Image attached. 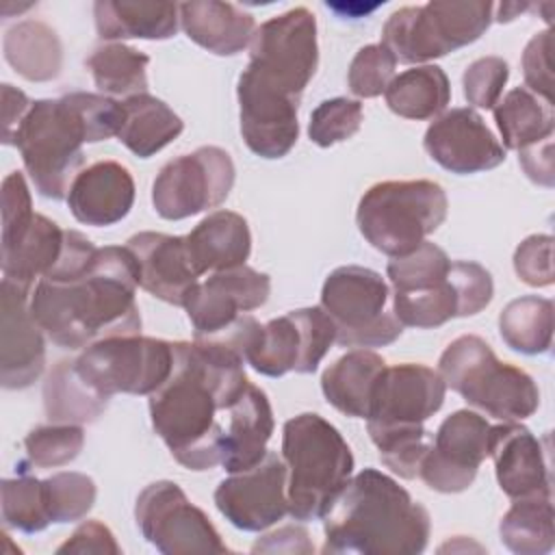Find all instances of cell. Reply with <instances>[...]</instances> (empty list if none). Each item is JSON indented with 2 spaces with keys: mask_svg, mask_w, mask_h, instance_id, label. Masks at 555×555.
I'll list each match as a JSON object with an SVG mask.
<instances>
[{
  "mask_svg": "<svg viewBox=\"0 0 555 555\" xmlns=\"http://www.w3.org/2000/svg\"><path fill=\"white\" fill-rule=\"evenodd\" d=\"M169 377L150 395L154 431L189 470L221 464L225 414L249 386L243 356L215 340H176Z\"/></svg>",
  "mask_w": 555,
  "mask_h": 555,
  "instance_id": "obj_1",
  "label": "cell"
},
{
  "mask_svg": "<svg viewBox=\"0 0 555 555\" xmlns=\"http://www.w3.org/2000/svg\"><path fill=\"white\" fill-rule=\"evenodd\" d=\"M137 286L132 251L106 245L69 273L41 278L30 293V312L52 343L85 349L108 336L141 334Z\"/></svg>",
  "mask_w": 555,
  "mask_h": 555,
  "instance_id": "obj_2",
  "label": "cell"
},
{
  "mask_svg": "<svg viewBox=\"0 0 555 555\" xmlns=\"http://www.w3.org/2000/svg\"><path fill=\"white\" fill-rule=\"evenodd\" d=\"M121 121V102L74 91L56 100H35L11 145L20 150L35 191L48 199H63L82 171V145L117 137Z\"/></svg>",
  "mask_w": 555,
  "mask_h": 555,
  "instance_id": "obj_3",
  "label": "cell"
},
{
  "mask_svg": "<svg viewBox=\"0 0 555 555\" xmlns=\"http://www.w3.org/2000/svg\"><path fill=\"white\" fill-rule=\"evenodd\" d=\"M323 518V553L416 555L431 531L429 512L377 468L353 475Z\"/></svg>",
  "mask_w": 555,
  "mask_h": 555,
  "instance_id": "obj_4",
  "label": "cell"
},
{
  "mask_svg": "<svg viewBox=\"0 0 555 555\" xmlns=\"http://www.w3.org/2000/svg\"><path fill=\"white\" fill-rule=\"evenodd\" d=\"M447 386L438 371L403 362L384 366L366 414V429L382 462L401 479L418 477V466L431 444L425 421L444 403Z\"/></svg>",
  "mask_w": 555,
  "mask_h": 555,
  "instance_id": "obj_5",
  "label": "cell"
},
{
  "mask_svg": "<svg viewBox=\"0 0 555 555\" xmlns=\"http://www.w3.org/2000/svg\"><path fill=\"white\" fill-rule=\"evenodd\" d=\"M288 514L295 520L323 518L353 473V453L343 434L323 416L304 412L284 423Z\"/></svg>",
  "mask_w": 555,
  "mask_h": 555,
  "instance_id": "obj_6",
  "label": "cell"
},
{
  "mask_svg": "<svg viewBox=\"0 0 555 555\" xmlns=\"http://www.w3.org/2000/svg\"><path fill=\"white\" fill-rule=\"evenodd\" d=\"M438 373L451 390L468 405L499 421L529 418L540 405V390L533 377L507 362H501L490 345L475 336H457L442 351Z\"/></svg>",
  "mask_w": 555,
  "mask_h": 555,
  "instance_id": "obj_7",
  "label": "cell"
},
{
  "mask_svg": "<svg viewBox=\"0 0 555 555\" xmlns=\"http://www.w3.org/2000/svg\"><path fill=\"white\" fill-rule=\"evenodd\" d=\"M447 193L431 180H386L360 197L356 223L377 251L397 258L414 251L447 219Z\"/></svg>",
  "mask_w": 555,
  "mask_h": 555,
  "instance_id": "obj_8",
  "label": "cell"
},
{
  "mask_svg": "<svg viewBox=\"0 0 555 555\" xmlns=\"http://www.w3.org/2000/svg\"><path fill=\"white\" fill-rule=\"evenodd\" d=\"M494 20L486 0H434L397 9L382 28V43L401 63H425L477 41Z\"/></svg>",
  "mask_w": 555,
  "mask_h": 555,
  "instance_id": "obj_9",
  "label": "cell"
},
{
  "mask_svg": "<svg viewBox=\"0 0 555 555\" xmlns=\"http://www.w3.org/2000/svg\"><path fill=\"white\" fill-rule=\"evenodd\" d=\"M319 65L317 20L306 7H295L262 22L249 43V63L241 76L301 100Z\"/></svg>",
  "mask_w": 555,
  "mask_h": 555,
  "instance_id": "obj_10",
  "label": "cell"
},
{
  "mask_svg": "<svg viewBox=\"0 0 555 555\" xmlns=\"http://www.w3.org/2000/svg\"><path fill=\"white\" fill-rule=\"evenodd\" d=\"M388 286L366 267L347 264L334 269L321 288V308L336 327L340 347H384L395 343L403 325L386 310Z\"/></svg>",
  "mask_w": 555,
  "mask_h": 555,
  "instance_id": "obj_11",
  "label": "cell"
},
{
  "mask_svg": "<svg viewBox=\"0 0 555 555\" xmlns=\"http://www.w3.org/2000/svg\"><path fill=\"white\" fill-rule=\"evenodd\" d=\"M171 364V343L141 334L102 338L74 360L78 377L104 399L117 392L152 395L169 377Z\"/></svg>",
  "mask_w": 555,
  "mask_h": 555,
  "instance_id": "obj_12",
  "label": "cell"
},
{
  "mask_svg": "<svg viewBox=\"0 0 555 555\" xmlns=\"http://www.w3.org/2000/svg\"><path fill=\"white\" fill-rule=\"evenodd\" d=\"M65 230L52 219L33 212L24 173L11 171L2 180V278L33 288L59 260Z\"/></svg>",
  "mask_w": 555,
  "mask_h": 555,
  "instance_id": "obj_13",
  "label": "cell"
},
{
  "mask_svg": "<svg viewBox=\"0 0 555 555\" xmlns=\"http://www.w3.org/2000/svg\"><path fill=\"white\" fill-rule=\"evenodd\" d=\"M234 163L217 145H202L160 167L152 184L154 210L180 221L223 204L234 186Z\"/></svg>",
  "mask_w": 555,
  "mask_h": 555,
  "instance_id": "obj_14",
  "label": "cell"
},
{
  "mask_svg": "<svg viewBox=\"0 0 555 555\" xmlns=\"http://www.w3.org/2000/svg\"><path fill=\"white\" fill-rule=\"evenodd\" d=\"M134 518L141 535L167 555L225 553L210 518L189 501L176 481H154L139 496Z\"/></svg>",
  "mask_w": 555,
  "mask_h": 555,
  "instance_id": "obj_15",
  "label": "cell"
},
{
  "mask_svg": "<svg viewBox=\"0 0 555 555\" xmlns=\"http://www.w3.org/2000/svg\"><path fill=\"white\" fill-rule=\"evenodd\" d=\"M334 343L336 327L327 312L321 306L299 308L264 323L245 362L267 377L314 373Z\"/></svg>",
  "mask_w": 555,
  "mask_h": 555,
  "instance_id": "obj_16",
  "label": "cell"
},
{
  "mask_svg": "<svg viewBox=\"0 0 555 555\" xmlns=\"http://www.w3.org/2000/svg\"><path fill=\"white\" fill-rule=\"evenodd\" d=\"M494 295L492 275L473 260H453L449 275L431 288L395 293L392 312L401 325L431 330L451 319L481 312Z\"/></svg>",
  "mask_w": 555,
  "mask_h": 555,
  "instance_id": "obj_17",
  "label": "cell"
},
{
  "mask_svg": "<svg viewBox=\"0 0 555 555\" xmlns=\"http://www.w3.org/2000/svg\"><path fill=\"white\" fill-rule=\"evenodd\" d=\"M490 427L492 425L473 410L449 414L440 423L418 466V477L425 486L444 494L464 492L488 457Z\"/></svg>",
  "mask_w": 555,
  "mask_h": 555,
  "instance_id": "obj_18",
  "label": "cell"
},
{
  "mask_svg": "<svg viewBox=\"0 0 555 555\" xmlns=\"http://www.w3.org/2000/svg\"><path fill=\"white\" fill-rule=\"evenodd\" d=\"M286 462L267 451L247 470L230 473L215 490V505L241 531H264L288 514Z\"/></svg>",
  "mask_w": 555,
  "mask_h": 555,
  "instance_id": "obj_19",
  "label": "cell"
},
{
  "mask_svg": "<svg viewBox=\"0 0 555 555\" xmlns=\"http://www.w3.org/2000/svg\"><path fill=\"white\" fill-rule=\"evenodd\" d=\"M271 293V280L247 264L215 271L197 282L184 299L186 317L195 330V338L221 332L241 314L264 306Z\"/></svg>",
  "mask_w": 555,
  "mask_h": 555,
  "instance_id": "obj_20",
  "label": "cell"
},
{
  "mask_svg": "<svg viewBox=\"0 0 555 555\" xmlns=\"http://www.w3.org/2000/svg\"><path fill=\"white\" fill-rule=\"evenodd\" d=\"M425 152L451 173H479L505 160V147L475 108H451L425 132Z\"/></svg>",
  "mask_w": 555,
  "mask_h": 555,
  "instance_id": "obj_21",
  "label": "cell"
},
{
  "mask_svg": "<svg viewBox=\"0 0 555 555\" xmlns=\"http://www.w3.org/2000/svg\"><path fill=\"white\" fill-rule=\"evenodd\" d=\"M30 288L2 278L0 382L7 390L28 388L46 366L43 330L30 312Z\"/></svg>",
  "mask_w": 555,
  "mask_h": 555,
  "instance_id": "obj_22",
  "label": "cell"
},
{
  "mask_svg": "<svg viewBox=\"0 0 555 555\" xmlns=\"http://www.w3.org/2000/svg\"><path fill=\"white\" fill-rule=\"evenodd\" d=\"M236 98L247 147L262 158L286 156L299 137V100L269 91L245 76H238Z\"/></svg>",
  "mask_w": 555,
  "mask_h": 555,
  "instance_id": "obj_23",
  "label": "cell"
},
{
  "mask_svg": "<svg viewBox=\"0 0 555 555\" xmlns=\"http://www.w3.org/2000/svg\"><path fill=\"white\" fill-rule=\"evenodd\" d=\"M488 455L501 490L514 499L551 496V473L540 440L518 421L490 427Z\"/></svg>",
  "mask_w": 555,
  "mask_h": 555,
  "instance_id": "obj_24",
  "label": "cell"
},
{
  "mask_svg": "<svg viewBox=\"0 0 555 555\" xmlns=\"http://www.w3.org/2000/svg\"><path fill=\"white\" fill-rule=\"evenodd\" d=\"M126 247L139 264V286L165 304L184 306L186 295L199 282L191 267L184 236L139 232L128 238Z\"/></svg>",
  "mask_w": 555,
  "mask_h": 555,
  "instance_id": "obj_25",
  "label": "cell"
},
{
  "mask_svg": "<svg viewBox=\"0 0 555 555\" xmlns=\"http://www.w3.org/2000/svg\"><path fill=\"white\" fill-rule=\"evenodd\" d=\"M132 204V173L117 160H98L85 167L74 178L67 193V206L74 219L95 228L121 221Z\"/></svg>",
  "mask_w": 555,
  "mask_h": 555,
  "instance_id": "obj_26",
  "label": "cell"
},
{
  "mask_svg": "<svg viewBox=\"0 0 555 555\" xmlns=\"http://www.w3.org/2000/svg\"><path fill=\"white\" fill-rule=\"evenodd\" d=\"M273 434V410L262 388L249 384L225 414L221 466L228 473L247 470L267 453Z\"/></svg>",
  "mask_w": 555,
  "mask_h": 555,
  "instance_id": "obj_27",
  "label": "cell"
},
{
  "mask_svg": "<svg viewBox=\"0 0 555 555\" xmlns=\"http://www.w3.org/2000/svg\"><path fill=\"white\" fill-rule=\"evenodd\" d=\"M184 245L193 271L204 275L245 264L251 251V232L243 215L215 210L184 236Z\"/></svg>",
  "mask_w": 555,
  "mask_h": 555,
  "instance_id": "obj_28",
  "label": "cell"
},
{
  "mask_svg": "<svg viewBox=\"0 0 555 555\" xmlns=\"http://www.w3.org/2000/svg\"><path fill=\"white\" fill-rule=\"evenodd\" d=\"M180 24L191 41L217 56H232L251 43L256 20L230 2L191 0L180 4Z\"/></svg>",
  "mask_w": 555,
  "mask_h": 555,
  "instance_id": "obj_29",
  "label": "cell"
},
{
  "mask_svg": "<svg viewBox=\"0 0 555 555\" xmlns=\"http://www.w3.org/2000/svg\"><path fill=\"white\" fill-rule=\"evenodd\" d=\"M102 39H169L178 30L180 4L150 0H100L93 4Z\"/></svg>",
  "mask_w": 555,
  "mask_h": 555,
  "instance_id": "obj_30",
  "label": "cell"
},
{
  "mask_svg": "<svg viewBox=\"0 0 555 555\" xmlns=\"http://www.w3.org/2000/svg\"><path fill=\"white\" fill-rule=\"evenodd\" d=\"M386 362L371 349H353L321 375V390L330 405L351 418H366L371 395Z\"/></svg>",
  "mask_w": 555,
  "mask_h": 555,
  "instance_id": "obj_31",
  "label": "cell"
},
{
  "mask_svg": "<svg viewBox=\"0 0 555 555\" xmlns=\"http://www.w3.org/2000/svg\"><path fill=\"white\" fill-rule=\"evenodd\" d=\"M124 121L117 139L139 158H150L180 137L184 121L173 108L150 93H137L121 102Z\"/></svg>",
  "mask_w": 555,
  "mask_h": 555,
  "instance_id": "obj_32",
  "label": "cell"
},
{
  "mask_svg": "<svg viewBox=\"0 0 555 555\" xmlns=\"http://www.w3.org/2000/svg\"><path fill=\"white\" fill-rule=\"evenodd\" d=\"M4 59L26 80L46 82L61 74L63 46L54 28L39 20H24L4 35Z\"/></svg>",
  "mask_w": 555,
  "mask_h": 555,
  "instance_id": "obj_33",
  "label": "cell"
},
{
  "mask_svg": "<svg viewBox=\"0 0 555 555\" xmlns=\"http://www.w3.org/2000/svg\"><path fill=\"white\" fill-rule=\"evenodd\" d=\"M494 111V121L503 139L505 150H525L529 145L553 139L555 115L553 104L531 93L527 87L507 91Z\"/></svg>",
  "mask_w": 555,
  "mask_h": 555,
  "instance_id": "obj_34",
  "label": "cell"
},
{
  "mask_svg": "<svg viewBox=\"0 0 555 555\" xmlns=\"http://www.w3.org/2000/svg\"><path fill=\"white\" fill-rule=\"evenodd\" d=\"M388 108L405 119H434L451 102V85L442 67L416 65L390 80L384 91Z\"/></svg>",
  "mask_w": 555,
  "mask_h": 555,
  "instance_id": "obj_35",
  "label": "cell"
},
{
  "mask_svg": "<svg viewBox=\"0 0 555 555\" xmlns=\"http://www.w3.org/2000/svg\"><path fill=\"white\" fill-rule=\"evenodd\" d=\"M108 399L93 392L76 373L74 360H61L43 384V408L50 423H93Z\"/></svg>",
  "mask_w": 555,
  "mask_h": 555,
  "instance_id": "obj_36",
  "label": "cell"
},
{
  "mask_svg": "<svg viewBox=\"0 0 555 555\" xmlns=\"http://www.w3.org/2000/svg\"><path fill=\"white\" fill-rule=\"evenodd\" d=\"M501 542L516 555H544L555 542L551 496L514 499L499 522Z\"/></svg>",
  "mask_w": 555,
  "mask_h": 555,
  "instance_id": "obj_37",
  "label": "cell"
},
{
  "mask_svg": "<svg viewBox=\"0 0 555 555\" xmlns=\"http://www.w3.org/2000/svg\"><path fill=\"white\" fill-rule=\"evenodd\" d=\"M503 343L525 356L546 353L553 343V301L525 295L509 301L499 314Z\"/></svg>",
  "mask_w": 555,
  "mask_h": 555,
  "instance_id": "obj_38",
  "label": "cell"
},
{
  "mask_svg": "<svg viewBox=\"0 0 555 555\" xmlns=\"http://www.w3.org/2000/svg\"><path fill=\"white\" fill-rule=\"evenodd\" d=\"M147 65L150 56L126 43L98 46L87 67L102 95H137L147 93Z\"/></svg>",
  "mask_w": 555,
  "mask_h": 555,
  "instance_id": "obj_39",
  "label": "cell"
},
{
  "mask_svg": "<svg viewBox=\"0 0 555 555\" xmlns=\"http://www.w3.org/2000/svg\"><path fill=\"white\" fill-rule=\"evenodd\" d=\"M0 507L4 527L17 529L22 533L43 531L52 522L43 479H37L28 473H22L13 479H2Z\"/></svg>",
  "mask_w": 555,
  "mask_h": 555,
  "instance_id": "obj_40",
  "label": "cell"
},
{
  "mask_svg": "<svg viewBox=\"0 0 555 555\" xmlns=\"http://www.w3.org/2000/svg\"><path fill=\"white\" fill-rule=\"evenodd\" d=\"M451 260L447 251L429 241H423L414 251L390 258L386 275L395 293H414L436 286L449 275Z\"/></svg>",
  "mask_w": 555,
  "mask_h": 555,
  "instance_id": "obj_41",
  "label": "cell"
},
{
  "mask_svg": "<svg viewBox=\"0 0 555 555\" xmlns=\"http://www.w3.org/2000/svg\"><path fill=\"white\" fill-rule=\"evenodd\" d=\"M85 444V429L72 423L37 425L24 438L28 462L39 468H56L74 462Z\"/></svg>",
  "mask_w": 555,
  "mask_h": 555,
  "instance_id": "obj_42",
  "label": "cell"
},
{
  "mask_svg": "<svg viewBox=\"0 0 555 555\" xmlns=\"http://www.w3.org/2000/svg\"><path fill=\"white\" fill-rule=\"evenodd\" d=\"M46 501L52 522H76L85 518L95 503V481L85 473L63 470L43 479Z\"/></svg>",
  "mask_w": 555,
  "mask_h": 555,
  "instance_id": "obj_43",
  "label": "cell"
},
{
  "mask_svg": "<svg viewBox=\"0 0 555 555\" xmlns=\"http://www.w3.org/2000/svg\"><path fill=\"white\" fill-rule=\"evenodd\" d=\"M364 119L362 104L351 98L323 100L308 121V137L319 147H330L340 141L351 139Z\"/></svg>",
  "mask_w": 555,
  "mask_h": 555,
  "instance_id": "obj_44",
  "label": "cell"
},
{
  "mask_svg": "<svg viewBox=\"0 0 555 555\" xmlns=\"http://www.w3.org/2000/svg\"><path fill=\"white\" fill-rule=\"evenodd\" d=\"M397 59L384 43H369L356 52L349 65V91L358 98H377L395 78Z\"/></svg>",
  "mask_w": 555,
  "mask_h": 555,
  "instance_id": "obj_45",
  "label": "cell"
},
{
  "mask_svg": "<svg viewBox=\"0 0 555 555\" xmlns=\"http://www.w3.org/2000/svg\"><path fill=\"white\" fill-rule=\"evenodd\" d=\"M509 78V65L501 56H481L473 61L464 76V98L477 108H494L503 95V87Z\"/></svg>",
  "mask_w": 555,
  "mask_h": 555,
  "instance_id": "obj_46",
  "label": "cell"
},
{
  "mask_svg": "<svg viewBox=\"0 0 555 555\" xmlns=\"http://www.w3.org/2000/svg\"><path fill=\"white\" fill-rule=\"evenodd\" d=\"M514 271L529 286L553 284V236L531 234L514 251Z\"/></svg>",
  "mask_w": 555,
  "mask_h": 555,
  "instance_id": "obj_47",
  "label": "cell"
},
{
  "mask_svg": "<svg viewBox=\"0 0 555 555\" xmlns=\"http://www.w3.org/2000/svg\"><path fill=\"white\" fill-rule=\"evenodd\" d=\"M525 87L538 98L553 104V72H551V30L533 35L522 52Z\"/></svg>",
  "mask_w": 555,
  "mask_h": 555,
  "instance_id": "obj_48",
  "label": "cell"
},
{
  "mask_svg": "<svg viewBox=\"0 0 555 555\" xmlns=\"http://www.w3.org/2000/svg\"><path fill=\"white\" fill-rule=\"evenodd\" d=\"M56 553H111V555H119L121 546L117 544L113 531L102 525L100 520H87L82 522L59 548Z\"/></svg>",
  "mask_w": 555,
  "mask_h": 555,
  "instance_id": "obj_49",
  "label": "cell"
},
{
  "mask_svg": "<svg viewBox=\"0 0 555 555\" xmlns=\"http://www.w3.org/2000/svg\"><path fill=\"white\" fill-rule=\"evenodd\" d=\"M518 163L527 178L540 186L551 189L555 184V165H553V139L529 145L518 152Z\"/></svg>",
  "mask_w": 555,
  "mask_h": 555,
  "instance_id": "obj_50",
  "label": "cell"
},
{
  "mask_svg": "<svg viewBox=\"0 0 555 555\" xmlns=\"http://www.w3.org/2000/svg\"><path fill=\"white\" fill-rule=\"evenodd\" d=\"M254 553H314V546L310 542V535L304 527L288 525L273 533L262 535V540H256L251 546Z\"/></svg>",
  "mask_w": 555,
  "mask_h": 555,
  "instance_id": "obj_51",
  "label": "cell"
},
{
  "mask_svg": "<svg viewBox=\"0 0 555 555\" xmlns=\"http://www.w3.org/2000/svg\"><path fill=\"white\" fill-rule=\"evenodd\" d=\"M30 106H33V100H28L24 91L15 89L9 82L2 85V143L4 145H11L13 134Z\"/></svg>",
  "mask_w": 555,
  "mask_h": 555,
  "instance_id": "obj_52",
  "label": "cell"
},
{
  "mask_svg": "<svg viewBox=\"0 0 555 555\" xmlns=\"http://www.w3.org/2000/svg\"><path fill=\"white\" fill-rule=\"evenodd\" d=\"M494 9L499 11V15L494 17L496 22H512L514 17L525 13L529 9V4L527 2H503V4H494Z\"/></svg>",
  "mask_w": 555,
  "mask_h": 555,
  "instance_id": "obj_53",
  "label": "cell"
}]
</instances>
